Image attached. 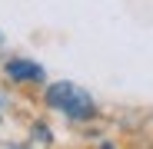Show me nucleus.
<instances>
[{
    "mask_svg": "<svg viewBox=\"0 0 153 149\" xmlns=\"http://www.w3.org/2000/svg\"><path fill=\"white\" fill-rule=\"evenodd\" d=\"M47 103L67 113L70 119H90L93 116V99L83 93V90H76L73 83H53V86H47Z\"/></svg>",
    "mask_w": 153,
    "mask_h": 149,
    "instance_id": "obj_1",
    "label": "nucleus"
},
{
    "mask_svg": "<svg viewBox=\"0 0 153 149\" xmlns=\"http://www.w3.org/2000/svg\"><path fill=\"white\" fill-rule=\"evenodd\" d=\"M7 76L17 80V83H23V80H43V70L37 63H30V60H10L7 63Z\"/></svg>",
    "mask_w": 153,
    "mask_h": 149,
    "instance_id": "obj_2",
    "label": "nucleus"
},
{
    "mask_svg": "<svg viewBox=\"0 0 153 149\" xmlns=\"http://www.w3.org/2000/svg\"><path fill=\"white\" fill-rule=\"evenodd\" d=\"M33 136H37V139H43V142L50 139V133H47V126H37V129H33Z\"/></svg>",
    "mask_w": 153,
    "mask_h": 149,
    "instance_id": "obj_3",
    "label": "nucleus"
},
{
    "mask_svg": "<svg viewBox=\"0 0 153 149\" xmlns=\"http://www.w3.org/2000/svg\"><path fill=\"white\" fill-rule=\"evenodd\" d=\"M100 149H113V146H110V142H103V146H100Z\"/></svg>",
    "mask_w": 153,
    "mask_h": 149,
    "instance_id": "obj_4",
    "label": "nucleus"
}]
</instances>
